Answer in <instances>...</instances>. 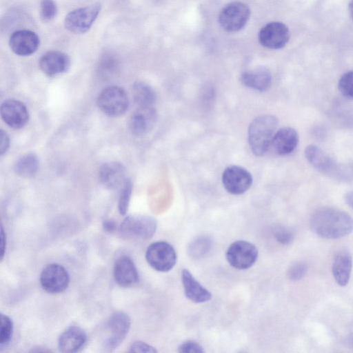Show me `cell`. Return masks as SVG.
I'll return each instance as SVG.
<instances>
[{
	"label": "cell",
	"instance_id": "obj_1",
	"mask_svg": "<svg viewBox=\"0 0 353 353\" xmlns=\"http://www.w3.org/2000/svg\"><path fill=\"white\" fill-rule=\"evenodd\" d=\"M310 225L319 236L327 239L344 237L353 232V218L346 212L332 207H322L312 214Z\"/></svg>",
	"mask_w": 353,
	"mask_h": 353
},
{
	"label": "cell",
	"instance_id": "obj_2",
	"mask_svg": "<svg viewBox=\"0 0 353 353\" xmlns=\"http://www.w3.org/2000/svg\"><path fill=\"white\" fill-rule=\"evenodd\" d=\"M278 119L270 114L261 115L255 118L248 128V142L254 155H263L272 144L277 131Z\"/></svg>",
	"mask_w": 353,
	"mask_h": 353
},
{
	"label": "cell",
	"instance_id": "obj_3",
	"mask_svg": "<svg viewBox=\"0 0 353 353\" xmlns=\"http://www.w3.org/2000/svg\"><path fill=\"white\" fill-rule=\"evenodd\" d=\"M176 253L172 245L165 241L150 244L145 252L148 263L155 270L168 272L176 264Z\"/></svg>",
	"mask_w": 353,
	"mask_h": 353
},
{
	"label": "cell",
	"instance_id": "obj_4",
	"mask_svg": "<svg viewBox=\"0 0 353 353\" xmlns=\"http://www.w3.org/2000/svg\"><path fill=\"white\" fill-rule=\"evenodd\" d=\"M101 8L100 3L96 2L71 11L64 20L65 29L74 34L86 32L96 20Z\"/></svg>",
	"mask_w": 353,
	"mask_h": 353
},
{
	"label": "cell",
	"instance_id": "obj_5",
	"mask_svg": "<svg viewBox=\"0 0 353 353\" xmlns=\"http://www.w3.org/2000/svg\"><path fill=\"white\" fill-rule=\"evenodd\" d=\"M97 104L105 114L118 117L127 110L129 101L124 90L117 86H110L103 89L99 94Z\"/></svg>",
	"mask_w": 353,
	"mask_h": 353
},
{
	"label": "cell",
	"instance_id": "obj_6",
	"mask_svg": "<svg viewBox=\"0 0 353 353\" xmlns=\"http://www.w3.org/2000/svg\"><path fill=\"white\" fill-rule=\"evenodd\" d=\"M250 16L249 7L244 3L235 1L227 4L221 9L218 21L225 30L237 32L246 25Z\"/></svg>",
	"mask_w": 353,
	"mask_h": 353
},
{
	"label": "cell",
	"instance_id": "obj_7",
	"mask_svg": "<svg viewBox=\"0 0 353 353\" xmlns=\"http://www.w3.org/2000/svg\"><path fill=\"white\" fill-rule=\"evenodd\" d=\"M156 230V220L146 215L127 216L119 226V232L122 236L144 240L150 239Z\"/></svg>",
	"mask_w": 353,
	"mask_h": 353
},
{
	"label": "cell",
	"instance_id": "obj_8",
	"mask_svg": "<svg viewBox=\"0 0 353 353\" xmlns=\"http://www.w3.org/2000/svg\"><path fill=\"white\" fill-rule=\"evenodd\" d=\"M229 264L238 270L248 269L258 258V250L252 243L246 241H236L228 248L225 254Z\"/></svg>",
	"mask_w": 353,
	"mask_h": 353
},
{
	"label": "cell",
	"instance_id": "obj_9",
	"mask_svg": "<svg viewBox=\"0 0 353 353\" xmlns=\"http://www.w3.org/2000/svg\"><path fill=\"white\" fill-rule=\"evenodd\" d=\"M70 276L67 270L57 263L46 265L40 275L42 288L50 294L63 292L68 288Z\"/></svg>",
	"mask_w": 353,
	"mask_h": 353
},
{
	"label": "cell",
	"instance_id": "obj_10",
	"mask_svg": "<svg viewBox=\"0 0 353 353\" xmlns=\"http://www.w3.org/2000/svg\"><path fill=\"white\" fill-rule=\"evenodd\" d=\"M222 183L230 194L239 195L246 192L252 183L250 172L239 165L227 167L222 174Z\"/></svg>",
	"mask_w": 353,
	"mask_h": 353
},
{
	"label": "cell",
	"instance_id": "obj_11",
	"mask_svg": "<svg viewBox=\"0 0 353 353\" xmlns=\"http://www.w3.org/2000/svg\"><path fill=\"white\" fill-rule=\"evenodd\" d=\"M290 39L288 28L279 21L270 22L259 32L258 39L261 46L269 49L283 48Z\"/></svg>",
	"mask_w": 353,
	"mask_h": 353
},
{
	"label": "cell",
	"instance_id": "obj_12",
	"mask_svg": "<svg viewBox=\"0 0 353 353\" xmlns=\"http://www.w3.org/2000/svg\"><path fill=\"white\" fill-rule=\"evenodd\" d=\"M130 324V319L125 313L116 312L112 314L108 322L110 334L104 345L107 351H113L121 345L128 333Z\"/></svg>",
	"mask_w": 353,
	"mask_h": 353
},
{
	"label": "cell",
	"instance_id": "obj_13",
	"mask_svg": "<svg viewBox=\"0 0 353 353\" xmlns=\"http://www.w3.org/2000/svg\"><path fill=\"white\" fill-rule=\"evenodd\" d=\"M3 121L13 129L23 128L29 119V113L26 105L16 99L4 101L0 108Z\"/></svg>",
	"mask_w": 353,
	"mask_h": 353
},
{
	"label": "cell",
	"instance_id": "obj_14",
	"mask_svg": "<svg viewBox=\"0 0 353 353\" xmlns=\"http://www.w3.org/2000/svg\"><path fill=\"white\" fill-rule=\"evenodd\" d=\"M38 35L29 30L14 31L9 39L11 50L19 56H29L35 52L39 46Z\"/></svg>",
	"mask_w": 353,
	"mask_h": 353
},
{
	"label": "cell",
	"instance_id": "obj_15",
	"mask_svg": "<svg viewBox=\"0 0 353 353\" xmlns=\"http://www.w3.org/2000/svg\"><path fill=\"white\" fill-rule=\"evenodd\" d=\"M305 156L307 161L319 172L330 176L336 174L339 170L336 162L317 145H307L305 150Z\"/></svg>",
	"mask_w": 353,
	"mask_h": 353
},
{
	"label": "cell",
	"instance_id": "obj_16",
	"mask_svg": "<svg viewBox=\"0 0 353 353\" xmlns=\"http://www.w3.org/2000/svg\"><path fill=\"white\" fill-rule=\"evenodd\" d=\"M70 65L68 56L58 50H51L43 54L39 59L41 70L47 76L54 77L66 72Z\"/></svg>",
	"mask_w": 353,
	"mask_h": 353
},
{
	"label": "cell",
	"instance_id": "obj_17",
	"mask_svg": "<svg viewBox=\"0 0 353 353\" xmlns=\"http://www.w3.org/2000/svg\"><path fill=\"white\" fill-rule=\"evenodd\" d=\"M113 274L115 281L121 287H130L139 281V273L135 264L125 255L121 256L117 259Z\"/></svg>",
	"mask_w": 353,
	"mask_h": 353
},
{
	"label": "cell",
	"instance_id": "obj_18",
	"mask_svg": "<svg viewBox=\"0 0 353 353\" xmlns=\"http://www.w3.org/2000/svg\"><path fill=\"white\" fill-rule=\"evenodd\" d=\"M352 269V258L349 252H337L333 259L332 272L336 283L344 287L349 283Z\"/></svg>",
	"mask_w": 353,
	"mask_h": 353
},
{
	"label": "cell",
	"instance_id": "obj_19",
	"mask_svg": "<svg viewBox=\"0 0 353 353\" xmlns=\"http://www.w3.org/2000/svg\"><path fill=\"white\" fill-rule=\"evenodd\" d=\"M125 170L119 162L104 163L99 170V178L102 185L109 190H114L123 184Z\"/></svg>",
	"mask_w": 353,
	"mask_h": 353
},
{
	"label": "cell",
	"instance_id": "obj_20",
	"mask_svg": "<svg viewBox=\"0 0 353 353\" xmlns=\"http://www.w3.org/2000/svg\"><path fill=\"white\" fill-rule=\"evenodd\" d=\"M86 341L85 332L81 327L72 325L60 335L58 347L62 352H76L83 347Z\"/></svg>",
	"mask_w": 353,
	"mask_h": 353
},
{
	"label": "cell",
	"instance_id": "obj_21",
	"mask_svg": "<svg viewBox=\"0 0 353 353\" xmlns=\"http://www.w3.org/2000/svg\"><path fill=\"white\" fill-rule=\"evenodd\" d=\"M157 118L154 108H139L130 117L129 127L136 136L146 134L154 125Z\"/></svg>",
	"mask_w": 353,
	"mask_h": 353
},
{
	"label": "cell",
	"instance_id": "obj_22",
	"mask_svg": "<svg viewBox=\"0 0 353 353\" xmlns=\"http://www.w3.org/2000/svg\"><path fill=\"white\" fill-rule=\"evenodd\" d=\"M181 281L185 295L190 301L203 303L211 299L210 292L201 285L187 269L182 270Z\"/></svg>",
	"mask_w": 353,
	"mask_h": 353
},
{
	"label": "cell",
	"instance_id": "obj_23",
	"mask_svg": "<svg viewBox=\"0 0 353 353\" xmlns=\"http://www.w3.org/2000/svg\"><path fill=\"white\" fill-rule=\"evenodd\" d=\"M298 143L297 132L290 127H283L276 132L272 144L275 152L278 154L283 156L292 152Z\"/></svg>",
	"mask_w": 353,
	"mask_h": 353
},
{
	"label": "cell",
	"instance_id": "obj_24",
	"mask_svg": "<svg viewBox=\"0 0 353 353\" xmlns=\"http://www.w3.org/2000/svg\"><path fill=\"white\" fill-rule=\"evenodd\" d=\"M241 83L250 88L264 92L269 89L272 83L270 71L265 68H258L243 72L240 77Z\"/></svg>",
	"mask_w": 353,
	"mask_h": 353
},
{
	"label": "cell",
	"instance_id": "obj_25",
	"mask_svg": "<svg viewBox=\"0 0 353 353\" xmlns=\"http://www.w3.org/2000/svg\"><path fill=\"white\" fill-rule=\"evenodd\" d=\"M133 97L139 108H152L156 94L152 88L145 82L139 81L133 85Z\"/></svg>",
	"mask_w": 353,
	"mask_h": 353
},
{
	"label": "cell",
	"instance_id": "obj_26",
	"mask_svg": "<svg viewBox=\"0 0 353 353\" xmlns=\"http://www.w3.org/2000/svg\"><path fill=\"white\" fill-rule=\"evenodd\" d=\"M39 168L37 157L32 153L19 158L14 165L15 173L22 177H30L36 174Z\"/></svg>",
	"mask_w": 353,
	"mask_h": 353
},
{
	"label": "cell",
	"instance_id": "obj_27",
	"mask_svg": "<svg viewBox=\"0 0 353 353\" xmlns=\"http://www.w3.org/2000/svg\"><path fill=\"white\" fill-rule=\"evenodd\" d=\"M211 240L206 236H200L195 238L189 245L188 253L193 259H201L210 250Z\"/></svg>",
	"mask_w": 353,
	"mask_h": 353
},
{
	"label": "cell",
	"instance_id": "obj_28",
	"mask_svg": "<svg viewBox=\"0 0 353 353\" xmlns=\"http://www.w3.org/2000/svg\"><path fill=\"white\" fill-rule=\"evenodd\" d=\"M119 68L117 58L112 53H104L99 62V72L102 77H110L116 73Z\"/></svg>",
	"mask_w": 353,
	"mask_h": 353
},
{
	"label": "cell",
	"instance_id": "obj_29",
	"mask_svg": "<svg viewBox=\"0 0 353 353\" xmlns=\"http://www.w3.org/2000/svg\"><path fill=\"white\" fill-rule=\"evenodd\" d=\"M13 334V323L8 316L1 314L0 347L6 346Z\"/></svg>",
	"mask_w": 353,
	"mask_h": 353
},
{
	"label": "cell",
	"instance_id": "obj_30",
	"mask_svg": "<svg viewBox=\"0 0 353 353\" xmlns=\"http://www.w3.org/2000/svg\"><path fill=\"white\" fill-rule=\"evenodd\" d=\"M132 190V183L130 179H126L123 183L118 202V209L121 215H125L128 211Z\"/></svg>",
	"mask_w": 353,
	"mask_h": 353
},
{
	"label": "cell",
	"instance_id": "obj_31",
	"mask_svg": "<svg viewBox=\"0 0 353 353\" xmlns=\"http://www.w3.org/2000/svg\"><path fill=\"white\" fill-rule=\"evenodd\" d=\"M338 88L344 97L353 99V70L347 72L341 76Z\"/></svg>",
	"mask_w": 353,
	"mask_h": 353
},
{
	"label": "cell",
	"instance_id": "obj_32",
	"mask_svg": "<svg viewBox=\"0 0 353 353\" xmlns=\"http://www.w3.org/2000/svg\"><path fill=\"white\" fill-rule=\"evenodd\" d=\"M57 12V4L54 0H41L40 17L44 22L52 20Z\"/></svg>",
	"mask_w": 353,
	"mask_h": 353
},
{
	"label": "cell",
	"instance_id": "obj_33",
	"mask_svg": "<svg viewBox=\"0 0 353 353\" xmlns=\"http://www.w3.org/2000/svg\"><path fill=\"white\" fill-rule=\"evenodd\" d=\"M307 269V265L305 262H296L289 268L288 276L292 281H299L305 276Z\"/></svg>",
	"mask_w": 353,
	"mask_h": 353
},
{
	"label": "cell",
	"instance_id": "obj_34",
	"mask_svg": "<svg viewBox=\"0 0 353 353\" xmlns=\"http://www.w3.org/2000/svg\"><path fill=\"white\" fill-rule=\"evenodd\" d=\"M274 236L279 243L288 245L293 241L294 234L290 229L279 226L274 231Z\"/></svg>",
	"mask_w": 353,
	"mask_h": 353
},
{
	"label": "cell",
	"instance_id": "obj_35",
	"mask_svg": "<svg viewBox=\"0 0 353 353\" xmlns=\"http://www.w3.org/2000/svg\"><path fill=\"white\" fill-rule=\"evenodd\" d=\"M178 351L181 353H201L204 352L203 347L198 343L190 340L182 343L179 346Z\"/></svg>",
	"mask_w": 353,
	"mask_h": 353
},
{
	"label": "cell",
	"instance_id": "obj_36",
	"mask_svg": "<svg viewBox=\"0 0 353 353\" xmlns=\"http://www.w3.org/2000/svg\"><path fill=\"white\" fill-rule=\"evenodd\" d=\"M130 352H157V350L152 345L140 341H134L130 347Z\"/></svg>",
	"mask_w": 353,
	"mask_h": 353
},
{
	"label": "cell",
	"instance_id": "obj_37",
	"mask_svg": "<svg viewBox=\"0 0 353 353\" xmlns=\"http://www.w3.org/2000/svg\"><path fill=\"white\" fill-rule=\"evenodd\" d=\"M0 153L1 154H3L8 150L9 148L10 139L6 132L2 130H1L0 132Z\"/></svg>",
	"mask_w": 353,
	"mask_h": 353
},
{
	"label": "cell",
	"instance_id": "obj_38",
	"mask_svg": "<svg viewBox=\"0 0 353 353\" xmlns=\"http://www.w3.org/2000/svg\"><path fill=\"white\" fill-rule=\"evenodd\" d=\"M103 228L107 232H113L117 229V223L112 219H105L103 222Z\"/></svg>",
	"mask_w": 353,
	"mask_h": 353
},
{
	"label": "cell",
	"instance_id": "obj_39",
	"mask_svg": "<svg viewBox=\"0 0 353 353\" xmlns=\"http://www.w3.org/2000/svg\"><path fill=\"white\" fill-rule=\"evenodd\" d=\"M6 233L4 232V230L3 228V227L1 226V259L2 260L3 256H4V254H5V252H6Z\"/></svg>",
	"mask_w": 353,
	"mask_h": 353
},
{
	"label": "cell",
	"instance_id": "obj_40",
	"mask_svg": "<svg viewBox=\"0 0 353 353\" xmlns=\"http://www.w3.org/2000/svg\"><path fill=\"white\" fill-rule=\"evenodd\" d=\"M344 199L347 205L353 208V191L346 193Z\"/></svg>",
	"mask_w": 353,
	"mask_h": 353
},
{
	"label": "cell",
	"instance_id": "obj_41",
	"mask_svg": "<svg viewBox=\"0 0 353 353\" xmlns=\"http://www.w3.org/2000/svg\"><path fill=\"white\" fill-rule=\"evenodd\" d=\"M349 11H350L351 17L353 20V0H351L349 3Z\"/></svg>",
	"mask_w": 353,
	"mask_h": 353
}]
</instances>
